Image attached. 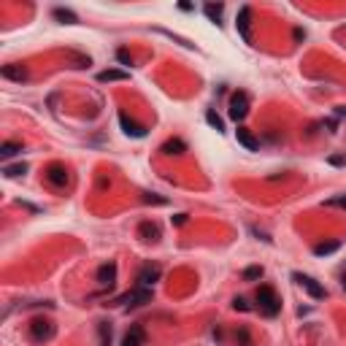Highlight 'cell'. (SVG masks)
Masks as SVG:
<instances>
[{
	"instance_id": "6da1fadb",
	"label": "cell",
	"mask_w": 346,
	"mask_h": 346,
	"mask_svg": "<svg viewBox=\"0 0 346 346\" xmlns=\"http://www.w3.org/2000/svg\"><path fill=\"white\" fill-rule=\"evenodd\" d=\"M257 308H260V314L263 316H276L281 311V300L276 298V292H273V287H260L257 290Z\"/></svg>"
},
{
	"instance_id": "7a4b0ae2",
	"label": "cell",
	"mask_w": 346,
	"mask_h": 346,
	"mask_svg": "<svg viewBox=\"0 0 346 346\" xmlns=\"http://www.w3.org/2000/svg\"><path fill=\"white\" fill-rule=\"evenodd\" d=\"M149 300H152V290L149 287H138V290H130V292H125V295H119L114 303L117 306L135 308V306H143V303H149Z\"/></svg>"
},
{
	"instance_id": "3957f363",
	"label": "cell",
	"mask_w": 346,
	"mask_h": 346,
	"mask_svg": "<svg viewBox=\"0 0 346 346\" xmlns=\"http://www.w3.org/2000/svg\"><path fill=\"white\" fill-rule=\"evenodd\" d=\"M292 281H295L298 287H303V290H306V292H308V295L314 298V300H322V298H325V287H322V284H319L316 279H311V276L292 273Z\"/></svg>"
},
{
	"instance_id": "277c9868",
	"label": "cell",
	"mask_w": 346,
	"mask_h": 346,
	"mask_svg": "<svg viewBox=\"0 0 346 346\" xmlns=\"http://www.w3.org/2000/svg\"><path fill=\"white\" fill-rule=\"evenodd\" d=\"M249 114V95L246 92H233L230 98V119H236V122H241Z\"/></svg>"
},
{
	"instance_id": "5b68a950",
	"label": "cell",
	"mask_w": 346,
	"mask_h": 346,
	"mask_svg": "<svg viewBox=\"0 0 346 346\" xmlns=\"http://www.w3.org/2000/svg\"><path fill=\"white\" fill-rule=\"evenodd\" d=\"M236 30L241 33V38L246 43L252 41V8L249 6H241L238 8V16H236Z\"/></svg>"
},
{
	"instance_id": "8992f818",
	"label": "cell",
	"mask_w": 346,
	"mask_h": 346,
	"mask_svg": "<svg viewBox=\"0 0 346 346\" xmlns=\"http://www.w3.org/2000/svg\"><path fill=\"white\" fill-rule=\"evenodd\" d=\"M160 276H162L160 265H146V268H141V273H138V281H141V287H152L154 281H160Z\"/></svg>"
},
{
	"instance_id": "52a82bcc",
	"label": "cell",
	"mask_w": 346,
	"mask_h": 346,
	"mask_svg": "<svg viewBox=\"0 0 346 346\" xmlns=\"http://www.w3.org/2000/svg\"><path fill=\"white\" fill-rule=\"evenodd\" d=\"M33 341H46V338H51L54 335V325L51 322H41V319H36L33 322Z\"/></svg>"
},
{
	"instance_id": "ba28073f",
	"label": "cell",
	"mask_w": 346,
	"mask_h": 346,
	"mask_svg": "<svg viewBox=\"0 0 346 346\" xmlns=\"http://www.w3.org/2000/svg\"><path fill=\"white\" fill-rule=\"evenodd\" d=\"M119 125H122L125 135H133V138H143V135H146V127H141L138 122H133L127 114H119Z\"/></svg>"
},
{
	"instance_id": "9c48e42d",
	"label": "cell",
	"mask_w": 346,
	"mask_h": 346,
	"mask_svg": "<svg viewBox=\"0 0 346 346\" xmlns=\"http://www.w3.org/2000/svg\"><path fill=\"white\" fill-rule=\"evenodd\" d=\"M114 279H117V265L114 263H106V265L98 268V281L103 284V287H111Z\"/></svg>"
},
{
	"instance_id": "30bf717a",
	"label": "cell",
	"mask_w": 346,
	"mask_h": 346,
	"mask_svg": "<svg viewBox=\"0 0 346 346\" xmlns=\"http://www.w3.org/2000/svg\"><path fill=\"white\" fill-rule=\"evenodd\" d=\"M143 341H146V333H143V327H141V325H133V327H130V333L125 335L122 346H143Z\"/></svg>"
},
{
	"instance_id": "8fae6325",
	"label": "cell",
	"mask_w": 346,
	"mask_h": 346,
	"mask_svg": "<svg viewBox=\"0 0 346 346\" xmlns=\"http://www.w3.org/2000/svg\"><path fill=\"white\" fill-rule=\"evenodd\" d=\"M236 138H238V143L244 146V149H249V152H257V141H254V135L249 133L246 127H238V130H236Z\"/></svg>"
},
{
	"instance_id": "7c38bea8",
	"label": "cell",
	"mask_w": 346,
	"mask_h": 346,
	"mask_svg": "<svg viewBox=\"0 0 346 346\" xmlns=\"http://www.w3.org/2000/svg\"><path fill=\"white\" fill-rule=\"evenodd\" d=\"M127 79H130V73L127 71H117V68L98 73V81H103V84H108V81H127Z\"/></svg>"
},
{
	"instance_id": "4fadbf2b",
	"label": "cell",
	"mask_w": 346,
	"mask_h": 346,
	"mask_svg": "<svg viewBox=\"0 0 346 346\" xmlns=\"http://www.w3.org/2000/svg\"><path fill=\"white\" fill-rule=\"evenodd\" d=\"M0 73H3L6 79H11V81H19V84L27 79V71H22L19 65H3V71H0Z\"/></svg>"
},
{
	"instance_id": "5bb4252c",
	"label": "cell",
	"mask_w": 346,
	"mask_h": 346,
	"mask_svg": "<svg viewBox=\"0 0 346 346\" xmlns=\"http://www.w3.org/2000/svg\"><path fill=\"white\" fill-rule=\"evenodd\" d=\"M49 181H51L54 187H65V181H68V173H65V168L51 165V168H49Z\"/></svg>"
},
{
	"instance_id": "9a60e30c",
	"label": "cell",
	"mask_w": 346,
	"mask_h": 346,
	"mask_svg": "<svg viewBox=\"0 0 346 346\" xmlns=\"http://www.w3.org/2000/svg\"><path fill=\"white\" fill-rule=\"evenodd\" d=\"M51 14H54V19L63 22V24H76V22H79V16H76L73 11H68V8H54Z\"/></svg>"
},
{
	"instance_id": "2e32d148",
	"label": "cell",
	"mask_w": 346,
	"mask_h": 346,
	"mask_svg": "<svg viewBox=\"0 0 346 346\" xmlns=\"http://www.w3.org/2000/svg\"><path fill=\"white\" fill-rule=\"evenodd\" d=\"M162 152H165V154H184L187 152V143L181 141V138H173V141H168L165 146H162Z\"/></svg>"
},
{
	"instance_id": "e0dca14e",
	"label": "cell",
	"mask_w": 346,
	"mask_h": 346,
	"mask_svg": "<svg viewBox=\"0 0 346 346\" xmlns=\"http://www.w3.org/2000/svg\"><path fill=\"white\" fill-rule=\"evenodd\" d=\"M138 233L143 236V241H157V236H160L157 224H152V222H143L141 227H138Z\"/></svg>"
},
{
	"instance_id": "ac0fdd59",
	"label": "cell",
	"mask_w": 346,
	"mask_h": 346,
	"mask_svg": "<svg viewBox=\"0 0 346 346\" xmlns=\"http://www.w3.org/2000/svg\"><path fill=\"white\" fill-rule=\"evenodd\" d=\"M203 11H206V16L214 22V24H222L219 22V16H222V6H214V3H206L203 6Z\"/></svg>"
},
{
	"instance_id": "d6986e66",
	"label": "cell",
	"mask_w": 346,
	"mask_h": 346,
	"mask_svg": "<svg viewBox=\"0 0 346 346\" xmlns=\"http://www.w3.org/2000/svg\"><path fill=\"white\" fill-rule=\"evenodd\" d=\"M22 152V143H3L0 146V157L8 160V157H14V154H19Z\"/></svg>"
},
{
	"instance_id": "ffe728a7",
	"label": "cell",
	"mask_w": 346,
	"mask_h": 346,
	"mask_svg": "<svg viewBox=\"0 0 346 346\" xmlns=\"http://www.w3.org/2000/svg\"><path fill=\"white\" fill-rule=\"evenodd\" d=\"M206 122H209V125L216 130V133H224V122L216 117V111H206Z\"/></svg>"
},
{
	"instance_id": "44dd1931",
	"label": "cell",
	"mask_w": 346,
	"mask_h": 346,
	"mask_svg": "<svg viewBox=\"0 0 346 346\" xmlns=\"http://www.w3.org/2000/svg\"><path fill=\"white\" fill-rule=\"evenodd\" d=\"M98 333H100V346H111V325L108 322H100L98 325Z\"/></svg>"
},
{
	"instance_id": "7402d4cb",
	"label": "cell",
	"mask_w": 346,
	"mask_h": 346,
	"mask_svg": "<svg viewBox=\"0 0 346 346\" xmlns=\"http://www.w3.org/2000/svg\"><path fill=\"white\" fill-rule=\"evenodd\" d=\"M244 279L246 281H254V279H263V265H252L244 271Z\"/></svg>"
},
{
	"instance_id": "603a6c76",
	"label": "cell",
	"mask_w": 346,
	"mask_h": 346,
	"mask_svg": "<svg viewBox=\"0 0 346 346\" xmlns=\"http://www.w3.org/2000/svg\"><path fill=\"white\" fill-rule=\"evenodd\" d=\"M335 249H338V241H333V244H319V246L314 249V254H319V257H325V254H333Z\"/></svg>"
},
{
	"instance_id": "cb8c5ba5",
	"label": "cell",
	"mask_w": 346,
	"mask_h": 346,
	"mask_svg": "<svg viewBox=\"0 0 346 346\" xmlns=\"http://www.w3.org/2000/svg\"><path fill=\"white\" fill-rule=\"evenodd\" d=\"M24 170H27V165H6V168H3V173H6L8 179H16V176H22Z\"/></svg>"
},
{
	"instance_id": "d4e9b609",
	"label": "cell",
	"mask_w": 346,
	"mask_h": 346,
	"mask_svg": "<svg viewBox=\"0 0 346 346\" xmlns=\"http://www.w3.org/2000/svg\"><path fill=\"white\" fill-rule=\"evenodd\" d=\"M117 60H119L122 65L130 68V51H127V49H119V51H117Z\"/></svg>"
},
{
	"instance_id": "484cf974",
	"label": "cell",
	"mask_w": 346,
	"mask_h": 346,
	"mask_svg": "<svg viewBox=\"0 0 346 346\" xmlns=\"http://www.w3.org/2000/svg\"><path fill=\"white\" fill-rule=\"evenodd\" d=\"M143 200H146V203H157V206H165V197H154V195H146Z\"/></svg>"
},
{
	"instance_id": "4316f807",
	"label": "cell",
	"mask_w": 346,
	"mask_h": 346,
	"mask_svg": "<svg viewBox=\"0 0 346 346\" xmlns=\"http://www.w3.org/2000/svg\"><path fill=\"white\" fill-rule=\"evenodd\" d=\"M330 206H338V209H346V195H341V197H333Z\"/></svg>"
},
{
	"instance_id": "83f0119b",
	"label": "cell",
	"mask_w": 346,
	"mask_h": 346,
	"mask_svg": "<svg viewBox=\"0 0 346 346\" xmlns=\"http://www.w3.org/2000/svg\"><path fill=\"white\" fill-rule=\"evenodd\" d=\"M330 162H333V165H343L346 157H338V154H335V157H330Z\"/></svg>"
},
{
	"instance_id": "f1b7e54d",
	"label": "cell",
	"mask_w": 346,
	"mask_h": 346,
	"mask_svg": "<svg viewBox=\"0 0 346 346\" xmlns=\"http://www.w3.org/2000/svg\"><path fill=\"white\" fill-rule=\"evenodd\" d=\"M236 308H241V311H246L249 306H246V300H244V298H238V300H236Z\"/></svg>"
},
{
	"instance_id": "f546056e",
	"label": "cell",
	"mask_w": 346,
	"mask_h": 346,
	"mask_svg": "<svg viewBox=\"0 0 346 346\" xmlns=\"http://www.w3.org/2000/svg\"><path fill=\"white\" fill-rule=\"evenodd\" d=\"M173 222H176V224H184V222H187V214H176V219H173Z\"/></svg>"
},
{
	"instance_id": "4dcf8cb0",
	"label": "cell",
	"mask_w": 346,
	"mask_h": 346,
	"mask_svg": "<svg viewBox=\"0 0 346 346\" xmlns=\"http://www.w3.org/2000/svg\"><path fill=\"white\" fill-rule=\"evenodd\" d=\"M343 290H346V279H343Z\"/></svg>"
}]
</instances>
